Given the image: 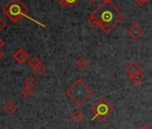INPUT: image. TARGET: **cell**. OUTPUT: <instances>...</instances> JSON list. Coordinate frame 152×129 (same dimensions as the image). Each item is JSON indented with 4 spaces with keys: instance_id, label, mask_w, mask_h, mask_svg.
<instances>
[{
    "instance_id": "obj_20",
    "label": "cell",
    "mask_w": 152,
    "mask_h": 129,
    "mask_svg": "<svg viewBox=\"0 0 152 129\" xmlns=\"http://www.w3.org/2000/svg\"><path fill=\"white\" fill-rule=\"evenodd\" d=\"M114 0H103V3H107V4H113Z\"/></svg>"
},
{
    "instance_id": "obj_18",
    "label": "cell",
    "mask_w": 152,
    "mask_h": 129,
    "mask_svg": "<svg viewBox=\"0 0 152 129\" xmlns=\"http://www.w3.org/2000/svg\"><path fill=\"white\" fill-rule=\"evenodd\" d=\"M147 1H148V0H135V3H136L140 7H143V6L147 3Z\"/></svg>"
},
{
    "instance_id": "obj_7",
    "label": "cell",
    "mask_w": 152,
    "mask_h": 129,
    "mask_svg": "<svg viewBox=\"0 0 152 129\" xmlns=\"http://www.w3.org/2000/svg\"><path fill=\"white\" fill-rule=\"evenodd\" d=\"M125 72H126V74H127L129 76H131V75H135V74H137V73L142 72V68H141V67L140 66V64H139L137 62L132 61V62H130V63L127 64V66H126V67H125Z\"/></svg>"
},
{
    "instance_id": "obj_10",
    "label": "cell",
    "mask_w": 152,
    "mask_h": 129,
    "mask_svg": "<svg viewBox=\"0 0 152 129\" xmlns=\"http://www.w3.org/2000/svg\"><path fill=\"white\" fill-rule=\"evenodd\" d=\"M129 79L133 84L139 85L140 84H141L145 80V75H144V74L142 72H140V73H137L135 75H132L129 76Z\"/></svg>"
},
{
    "instance_id": "obj_5",
    "label": "cell",
    "mask_w": 152,
    "mask_h": 129,
    "mask_svg": "<svg viewBox=\"0 0 152 129\" xmlns=\"http://www.w3.org/2000/svg\"><path fill=\"white\" fill-rule=\"evenodd\" d=\"M127 33L132 40H138L144 35V30L141 28V26L140 24L135 23L131 28H129Z\"/></svg>"
},
{
    "instance_id": "obj_15",
    "label": "cell",
    "mask_w": 152,
    "mask_h": 129,
    "mask_svg": "<svg viewBox=\"0 0 152 129\" xmlns=\"http://www.w3.org/2000/svg\"><path fill=\"white\" fill-rule=\"evenodd\" d=\"M46 67H45V64H43V63H40L39 66L33 70L34 71V73L37 75H42L45 72H46Z\"/></svg>"
},
{
    "instance_id": "obj_14",
    "label": "cell",
    "mask_w": 152,
    "mask_h": 129,
    "mask_svg": "<svg viewBox=\"0 0 152 129\" xmlns=\"http://www.w3.org/2000/svg\"><path fill=\"white\" fill-rule=\"evenodd\" d=\"M40 63H41L40 60H39L37 56H33V57H31V58L29 60V66L34 70Z\"/></svg>"
},
{
    "instance_id": "obj_13",
    "label": "cell",
    "mask_w": 152,
    "mask_h": 129,
    "mask_svg": "<svg viewBox=\"0 0 152 129\" xmlns=\"http://www.w3.org/2000/svg\"><path fill=\"white\" fill-rule=\"evenodd\" d=\"M76 64H77L78 68H80V69L83 70V69H85V68L89 66V61L87 60V58H86V57H84V56H81V57H79V58H78L77 62H76Z\"/></svg>"
},
{
    "instance_id": "obj_4",
    "label": "cell",
    "mask_w": 152,
    "mask_h": 129,
    "mask_svg": "<svg viewBox=\"0 0 152 129\" xmlns=\"http://www.w3.org/2000/svg\"><path fill=\"white\" fill-rule=\"evenodd\" d=\"M115 109V107L110 104L106 98L101 97L91 108V112L93 115L91 121L98 119L100 122H105L108 117H111V115H113Z\"/></svg>"
},
{
    "instance_id": "obj_8",
    "label": "cell",
    "mask_w": 152,
    "mask_h": 129,
    "mask_svg": "<svg viewBox=\"0 0 152 129\" xmlns=\"http://www.w3.org/2000/svg\"><path fill=\"white\" fill-rule=\"evenodd\" d=\"M71 119L75 124H80L84 119V115H83V113L80 109H75L71 114Z\"/></svg>"
},
{
    "instance_id": "obj_6",
    "label": "cell",
    "mask_w": 152,
    "mask_h": 129,
    "mask_svg": "<svg viewBox=\"0 0 152 129\" xmlns=\"http://www.w3.org/2000/svg\"><path fill=\"white\" fill-rule=\"evenodd\" d=\"M13 57L14 59L20 64H23L27 60L28 58L30 57V55L28 52H26L23 48H19L17 49L14 55H13Z\"/></svg>"
},
{
    "instance_id": "obj_17",
    "label": "cell",
    "mask_w": 152,
    "mask_h": 129,
    "mask_svg": "<svg viewBox=\"0 0 152 129\" xmlns=\"http://www.w3.org/2000/svg\"><path fill=\"white\" fill-rule=\"evenodd\" d=\"M6 27H7V23L5 22L4 19L0 18V32H3L6 29Z\"/></svg>"
},
{
    "instance_id": "obj_3",
    "label": "cell",
    "mask_w": 152,
    "mask_h": 129,
    "mask_svg": "<svg viewBox=\"0 0 152 129\" xmlns=\"http://www.w3.org/2000/svg\"><path fill=\"white\" fill-rule=\"evenodd\" d=\"M2 13L15 24H16L23 17H28L31 19L27 15L29 14V8L22 2V0H9L2 7Z\"/></svg>"
},
{
    "instance_id": "obj_19",
    "label": "cell",
    "mask_w": 152,
    "mask_h": 129,
    "mask_svg": "<svg viewBox=\"0 0 152 129\" xmlns=\"http://www.w3.org/2000/svg\"><path fill=\"white\" fill-rule=\"evenodd\" d=\"M139 129H151V127H149L148 125H146V124H144V125H142Z\"/></svg>"
},
{
    "instance_id": "obj_9",
    "label": "cell",
    "mask_w": 152,
    "mask_h": 129,
    "mask_svg": "<svg viewBox=\"0 0 152 129\" xmlns=\"http://www.w3.org/2000/svg\"><path fill=\"white\" fill-rule=\"evenodd\" d=\"M81 0H57V4L61 7H69L72 8L77 5Z\"/></svg>"
},
{
    "instance_id": "obj_11",
    "label": "cell",
    "mask_w": 152,
    "mask_h": 129,
    "mask_svg": "<svg viewBox=\"0 0 152 129\" xmlns=\"http://www.w3.org/2000/svg\"><path fill=\"white\" fill-rule=\"evenodd\" d=\"M23 84H24V87H27V88H30L32 90L35 86H37L38 82L33 76H29L28 78H26L24 80Z\"/></svg>"
},
{
    "instance_id": "obj_16",
    "label": "cell",
    "mask_w": 152,
    "mask_h": 129,
    "mask_svg": "<svg viewBox=\"0 0 152 129\" xmlns=\"http://www.w3.org/2000/svg\"><path fill=\"white\" fill-rule=\"evenodd\" d=\"M21 94L24 99H29L32 95V90L27 87H24L21 90Z\"/></svg>"
},
{
    "instance_id": "obj_1",
    "label": "cell",
    "mask_w": 152,
    "mask_h": 129,
    "mask_svg": "<svg viewBox=\"0 0 152 129\" xmlns=\"http://www.w3.org/2000/svg\"><path fill=\"white\" fill-rule=\"evenodd\" d=\"M124 18V14L113 4L101 3L90 15L88 23L92 28L99 27L106 34H109Z\"/></svg>"
},
{
    "instance_id": "obj_21",
    "label": "cell",
    "mask_w": 152,
    "mask_h": 129,
    "mask_svg": "<svg viewBox=\"0 0 152 129\" xmlns=\"http://www.w3.org/2000/svg\"><path fill=\"white\" fill-rule=\"evenodd\" d=\"M4 45H5V42L0 39V48H1L2 47H4Z\"/></svg>"
},
{
    "instance_id": "obj_2",
    "label": "cell",
    "mask_w": 152,
    "mask_h": 129,
    "mask_svg": "<svg viewBox=\"0 0 152 129\" xmlns=\"http://www.w3.org/2000/svg\"><path fill=\"white\" fill-rule=\"evenodd\" d=\"M65 94L76 106L81 107L94 94V92L83 79H77L66 90Z\"/></svg>"
},
{
    "instance_id": "obj_23",
    "label": "cell",
    "mask_w": 152,
    "mask_h": 129,
    "mask_svg": "<svg viewBox=\"0 0 152 129\" xmlns=\"http://www.w3.org/2000/svg\"><path fill=\"white\" fill-rule=\"evenodd\" d=\"M89 1L91 2V3H92V4H94V3H96L98 0H89Z\"/></svg>"
},
{
    "instance_id": "obj_22",
    "label": "cell",
    "mask_w": 152,
    "mask_h": 129,
    "mask_svg": "<svg viewBox=\"0 0 152 129\" xmlns=\"http://www.w3.org/2000/svg\"><path fill=\"white\" fill-rule=\"evenodd\" d=\"M4 57V53L1 51V50H0V61H1V59Z\"/></svg>"
},
{
    "instance_id": "obj_12",
    "label": "cell",
    "mask_w": 152,
    "mask_h": 129,
    "mask_svg": "<svg viewBox=\"0 0 152 129\" xmlns=\"http://www.w3.org/2000/svg\"><path fill=\"white\" fill-rule=\"evenodd\" d=\"M17 108L16 104H15L12 101H7L5 105H4V110L7 113V114H13L14 112H15Z\"/></svg>"
}]
</instances>
